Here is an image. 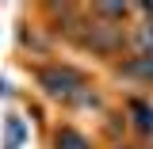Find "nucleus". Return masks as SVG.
<instances>
[{
	"label": "nucleus",
	"mask_w": 153,
	"mask_h": 149,
	"mask_svg": "<svg viewBox=\"0 0 153 149\" xmlns=\"http://www.w3.org/2000/svg\"><path fill=\"white\" fill-rule=\"evenodd\" d=\"M8 149H12V145H8Z\"/></svg>",
	"instance_id": "nucleus-8"
},
{
	"label": "nucleus",
	"mask_w": 153,
	"mask_h": 149,
	"mask_svg": "<svg viewBox=\"0 0 153 149\" xmlns=\"http://www.w3.org/2000/svg\"><path fill=\"white\" fill-rule=\"evenodd\" d=\"M119 73L134 76V80H153V57L149 54H138V57H130V61H123Z\"/></svg>",
	"instance_id": "nucleus-3"
},
{
	"label": "nucleus",
	"mask_w": 153,
	"mask_h": 149,
	"mask_svg": "<svg viewBox=\"0 0 153 149\" xmlns=\"http://www.w3.org/2000/svg\"><path fill=\"white\" fill-rule=\"evenodd\" d=\"M54 149H92V142L76 130V126H57V134H54Z\"/></svg>",
	"instance_id": "nucleus-4"
},
{
	"label": "nucleus",
	"mask_w": 153,
	"mask_h": 149,
	"mask_svg": "<svg viewBox=\"0 0 153 149\" xmlns=\"http://www.w3.org/2000/svg\"><path fill=\"white\" fill-rule=\"evenodd\" d=\"M134 8L130 4H96L92 8V16H103V19H119V23H123V19L130 16Z\"/></svg>",
	"instance_id": "nucleus-5"
},
{
	"label": "nucleus",
	"mask_w": 153,
	"mask_h": 149,
	"mask_svg": "<svg viewBox=\"0 0 153 149\" xmlns=\"http://www.w3.org/2000/svg\"><path fill=\"white\" fill-rule=\"evenodd\" d=\"M130 111L138 115V126L149 134V130H153V107H149V103H142V99H130Z\"/></svg>",
	"instance_id": "nucleus-6"
},
{
	"label": "nucleus",
	"mask_w": 153,
	"mask_h": 149,
	"mask_svg": "<svg viewBox=\"0 0 153 149\" xmlns=\"http://www.w3.org/2000/svg\"><path fill=\"white\" fill-rule=\"evenodd\" d=\"M80 31H76V38H80V46H88V50H96V54H119L123 50V42H126V35H123V23H76Z\"/></svg>",
	"instance_id": "nucleus-2"
},
{
	"label": "nucleus",
	"mask_w": 153,
	"mask_h": 149,
	"mask_svg": "<svg viewBox=\"0 0 153 149\" xmlns=\"http://www.w3.org/2000/svg\"><path fill=\"white\" fill-rule=\"evenodd\" d=\"M38 84H42V92L50 96V99H61V103H80V99H88V76L80 73L76 65H42L38 69Z\"/></svg>",
	"instance_id": "nucleus-1"
},
{
	"label": "nucleus",
	"mask_w": 153,
	"mask_h": 149,
	"mask_svg": "<svg viewBox=\"0 0 153 149\" xmlns=\"http://www.w3.org/2000/svg\"><path fill=\"white\" fill-rule=\"evenodd\" d=\"M134 42L142 46V54L153 57V23H146V27H138V35H134Z\"/></svg>",
	"instance_id": "nucleus-7"
}]
</instances>
